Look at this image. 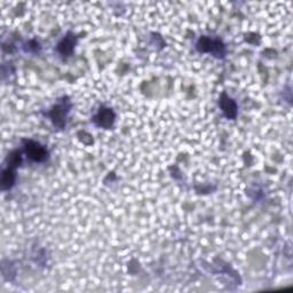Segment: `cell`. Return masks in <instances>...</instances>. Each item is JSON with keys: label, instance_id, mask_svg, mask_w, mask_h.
<instances>
[{"label": "cell", "instance_id": "1", "mask_svg": "<svg viewBox=\"0 0 293 293\" xmlns=\"http://www.w3.org/2000/svg\"><path fill=\"white\" fill-rule=\"evenodd\" d=\"M197 48L200 52H210L216 56H223L224 54V46L218 39L202 37L197 44Z\"/></svg>", "mask_w": 293, "mask_h": 293}, {"label": "cell", "instance_id": "2", "mask_svg": "<svg viewBox=\"0 0 293 293\" xmlns=\"http://www.w3.org/2000/svg\"><path fill=\"white\" fill-rule=\"evenodd\" d=\"M26 152L28 157L35 162H44L47 158V150L35 141H26Z\"/></svg>", "mask_w": 293, "mask_h": 293}, {"label": "cell", "instance_id": "3", "mask_svg": "<svg viewBox=\"0 0 293 293\" xmlns=\"http://www.w3.org/2000/svg\"><path fill=\"white\" fill-rule=\"evenodd\" d=\"M69 112V107L66 106V102L55 106L51 111V118L56 126L63 127L66 125V117Z\"/></svg>", "mask_w": 293, "mask_h": 293}, {"label": "cell", "instance_id": "4", "mask_svg": "<svg viewBox=\"0 0 293 293\" xmlns=\"http://www.w3.org/2000/svg\"><path fill=\"white\" fill-rule=\"evenodd\" d=\"M115 120V114L111 109H100L98 115L95 116L93 122L100 127L109 128L112 126Z\"/></svg>", "mask_w": 293, "mask_h": 293}, {"label": "cell", "instance_id": "5", "mask_svg": "<svg viewBox=\"0 0 293 293\" xmlns=\"http://www.w3.org/2000/svg\"><path fill=\"white\" fill-rule=\"evenodd\" d=\"M220 106H221L223 114L226 115L228 118L236 117V115H237V106H236L234 100H231L229 96L222 94L221 99H220Z\"/></svg>", "mask_w": 293, "mask_h": 293}, {"label": "cell", "instance_id": "6", "mask_svg": "<svg viewBox=\"0 0 293 293\" xmlns=\"http://www.w3.org/2000/svg\"><path fill=\"white\" fill-rule=\"evenodd\" d=\"M72 37H74V36L68 35L67 37L62 40L61 44H60L59 47H58L60 53L63 54V55H67V56L71 54V52L75 47V38L72 39Z\"/></svg>", "mask_w": 293, "mask_h": 293}, {"label": "cell", "instance_id": "7", "mask_svg": "<svg viewBox=\"0 0 293 293\" xmlns=\"http://www.w3.org/2000/svg\"><path fill=\"white\" fill-rule=\"evenodd\" d=\"M15 181V172L14 168L12 166H8L6 171H4L3 173V189H7V188H11L13 186Z\"/></svg>", "mask_w": 293, "mask_h": 293}]
</instances>
